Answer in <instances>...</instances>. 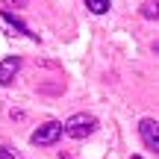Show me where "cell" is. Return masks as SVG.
<instances>
[{
  "label": "cell",
  "instance_id": "cell-4",
  "mask_svg": "<svg viewBox=\"0 0 159 159\" xmlns=\"http://www.w3.org/2000/svg\"><path fill=\"white\" fill-rule=\"evenodd\" d=\"M18 71H21V56H6L0 62V85H12Z\"/></svg>",
  "mask_w": 159,
  "mask_h": 159
},
{
  "label": "cell",
  "instance_id": "cell-6",
  "mask_svg": "<svg viewBox=\"0 0 159 159\" xmlns=\"http://www.w3.org/2000/svg\"><path fill=\"white\" fill-rule=\"evenodd\" d=\"M85 6H89L94 15H103V12H109V0H85Z\"/></svg>",
  "mask_w": 159,
  "mask_h": 159
},
{
  "label": "cell",
  "instance_id": "cell-3",
  "mask_svg": "<svg viewBox=\"0 0 159 159\" xmlns=\"http://www.w3.org/2000/svg\"><path fill=\"white\" fill-rule=\"evenodd\" d=\"M139 133H142L148 150H159V124H156L153 118H144L142 124H139Z\"/></svg>",
  "mask_w": 159,
  "mask_h": 159
},
{
  "label": "cell",
  "instance_id": "cell-8",
  "mask_svg": "<svg viewBox=\"0 0 159 159\" xmlns=\"http://www.w3.org/2000/svg\"><path fill=\"white\" fill-rule=\"evenodd\" d=\"M3 3H6V9H15V6L21 9V6H27V0H3Z\"/></svg>",
  "mask_w": 159,
  "mask_h": 159
},
{
  "label": "cell",
  "instance_id": "cell-9",
  "mask_svg": "<svg viewBox=\"0 0 159 159\" xmlns=\"http://www.w3.org/2000/svg\"><path fill=\"white\" fill-rule=\"evenodd\" d=\"M133 159H142V156H133Z\"/></svg>",
  "mask_w": 159,
  "mask_h": 159
},
{
  "label": "cell",
  "instance_id": "cell-7",
  "mask_svg": "<svg viewBox=\"0 0 159 159\" xmlns=\"http://www.w3.org/2000/svg\"><path fill=\"white\" fill-rule=\"evenodd\" d=\"M142 15L148 18V21H156V18H159V6L156 3H144L142 6Z\"/></svg>",
  "mask_w": 159,
  "mask_h": 159
},
{
  "label": "cell",
  "instance_id": "cell-2",
  "mask_svg": "<svg viewBox=\"0 0 159 159\" xmlns=\"http://www.w3.org/2000/svg\"><path fill=\"white\" fill-rule=\"evenodd\" d=\"M59 136H62V124H59V121H47V124H41L39 130L33 133L30 142L39 144V148H47V144H56Z\"/></svg>",
  "mask_w": 159,
  "mask_h": 159
},
{
  "label": "cell",
  "instance_id": "cell-5",
  "mask_svg": "<svg viewBox=\"0 0 159 159\" xmlns=\"http://www.w3.org/2000/svg\"><path fill=\"white\" fill-rule=\"evenodd\" d=\"M0 15H3V21H9V24H12V27H15V30H21V33H27L30 39H39V35H35V33H30V27H27V24L21 21V18H15V15H12L9 9H3V12H0Z\"/></svg>",
  "mask_w": 159,
  "mask_h": 159
},
{
  "label": "cell",
  "instance_id": "cell-1",
  "mask_svg": "<svg viewBox=\"0 0 159 159\" xmlns=\"http://www.w3.org/2000/svg\"><path fill=\"white\" fill-rule=\"evenodd\" d=\"M94 130H97V118H94V115H85V112L71 115V118L62 124V133H68L71 139H85V136H91Z\"/></svg>",
  "mask_w": 159,
  "mask_h": 159
}]
</instances>
